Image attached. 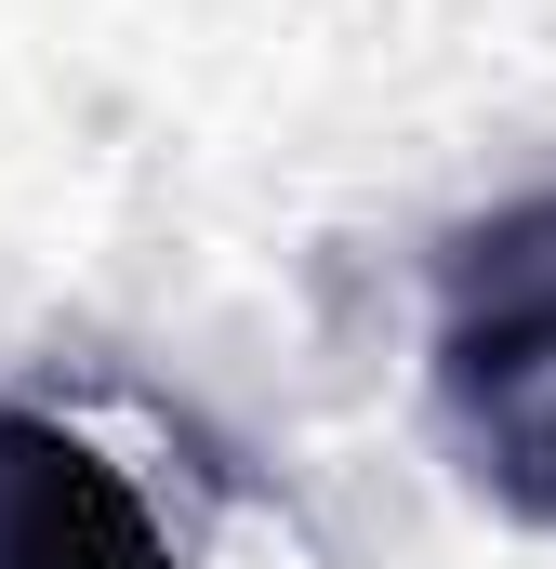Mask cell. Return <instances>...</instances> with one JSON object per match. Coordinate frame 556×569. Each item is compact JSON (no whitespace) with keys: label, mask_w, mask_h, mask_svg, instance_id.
I'll use <instances>...</instances> for the list:
<instances>
[{"label":"cell","mask_w":556,"mask_h":569,"mask_svg":"<svg viewBox=\"0 0 556 569\" xmlns=\"http://www.w3.org/2000/svg\"><path fill=\"white\" fill-rule=\"evenodd\" d=\"M0 569H186V557L80 425L0 398Z\"/></svg>","instance_id":"cell-2"},{"label":"cell","mask_w":556,"mask_h":569,"mask_svg":"<svg viewBox=\"0 0 556 569\" xmlns=\"http://www.w3.org/2000/svg\"><path fill=\"white\" fill-rule=\"evenodd\" d=\"M437 425L490 517L556 530V186L437 252Z\"/></svg>","instance_id":"cell-1"}]
</instances>
